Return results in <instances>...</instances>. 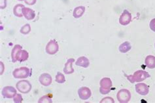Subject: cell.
<instances>
[{
  "instance_id": "obj_1",
  "label": "cell",
  "mask_w": 155,
  "mask_h": 103,
  "mask_svg": "<svg viewBox=\"0 0 155 103\" xmlns=\"http://www.w3.org/2000/svg\"><path fill=\"white\" fill-rule=\"evenodd\" d=\"M127 79L128 81L131 82L132 84L135 83V82H141L146 80L147 78L150 77V75L145 70H137L136 72H134L133 75L131 76H126Z\"/></svg>"
},
{
  "instance_id": "obj_12",
  "label": "cell",
  "mask_w": 155,
  "mask_h": 103,
  "mask_svg": "<svg viewBox=\"0 0 155 103\" xmlns=\"http://www.w3.org/2000/svg\"><path fill=\"white\" fill-rule=\"evenodd\" d=\"M75 62V59L71 58L68 59L67 62L65 64L64 72L66 74H71L74 72V68H73V64Z\"/></svg>"
},
{
  "instance_id": "obj_31",
  "label": "cell",
  "mask_w": 155,
  "mask_h": 103,
  "mask_svg": "<svg viewBox=\"0 0 155 103\" xmlns=\"http://www.w3.org/2000/svg\"><path fill=\"white\" fill-rule=\"evenodd\" d=\"M154 47H155V44H154Z\"/></svg>"
},
{
  "instance_id": "obj_26",
  "label": "cell",
  "mask_w": 155,
  "mask_h": 103,
  "mask_svg": "<svg viewBox=\"0 0 155 103\" xmlns=\"http://www.w3.org/2000/svg\"><path fill=\"white\" fill-rule=\"evenodd\" d=\"M149 26L150 30L155 32V19H153L151 20V21L150 22Z\"/></svg>"
},
{
  "instance_id": "obj_17",
  "label": "cell",
  "mask_w": 155,
  "mask_h": 103,
  "mask_svg": "<svg viewBox=\"0 0 155 103\" xmlns=\"http://www.w3.org/2000/svg\"><path fill=\"white\" fill-rule=\"evenodd\" d=\"M145 64L150 69L155 68V57L153 55H148L145 58Z\"/></svg>"
},
{
  "instance_id": "obj_2",
  "label": "cell",
  "mask_w": 155,
  "mask_h": 103,
  "mask_svg": "<svg viewBox=\"0 0 155 103\" xmlns=\"http://www.w3.org/2000/svg\"><path fill=\"white\" fill-rule=\"evenodd\" d=\"M100 92L102 94H107L111 91L113 83L109 77H104L100 82Z\"/></svg>"
},
{
  "instance_id": "obj_11",
  "label": "cell",
  "mask_w": 155,
  "mask_h": 103,
  "mask_svg": "<svg viewBox=\"0 0 155 103\" xmlns=\"http://www.w3.org/2000/svg\"><path fill=\"white\" fill-rule=\"evenodd\" d=\"M136 92L141 95H147L149 92V87L143 83H138L136 85Z\"/></svg>"
},
{
  "instance_id": "obj_25",
  "label": "cell",
  "mask_w": 155,
  "mask_h": 103,
  "mask_svg": "<svg viewBox=\"0 0 155 103\" xmlns=\"http://www.w3.org/2000/svg\"><path fill=\"white\" fill-rule=\"evenodd\" d=\"M100 102H101V103H102V102H104V103H107V102L114 103V102H115V101H114V99H113V98L108 97H105V98H104L103 99L100 101Z\"/></svg>"
},
{
  "instance_id": "obj_21",
  "label": "cell",
  "mask_w": 155,
  "mask_h": 103,
  "mask_svg": "<svg viewBox=\"0 0 155 103\" xmlns=\"http://www.w3.org/2000/svg\"><path fill=\"white\" fill-rule=\"evenodd\" d=\"M55 80L58 84H62L66 82V78H65V76L63 74L58 72L55 77Z\"/></svg>"
},
{
  "instance_id": "obj_19",
  "label": "cell",
  "mask_w": 155,
  "mask_h": 103,
  "mask_svg": "<svg viewBox=\"0 0 155 103\" xmlns=\"http://www.w3.org/2000/svg\"><path fill=\"white\" fill-rule=\"evenodd\" d=\"M24 7V5L22 4H17L14 8H13V14L15 16H17V17L21 18L22 17L23 14H22V9Z\"/></svg>"
},
{
  "instance_id": "obj_10",
  "label": "cell",
  "mask_w": 155,
  "mask_h": 103,
  "mask_svg": "<svg viewBox=\"0 0 155 103\" xmlns=\"http://www.w3.org/2000/svg\"><path fill=\"white\" fill-rule=\"evenodd\" d=\"M39 81L42 85L48 87L52 84V76L48 73H43L39 76Z\"/></svg>"
},
{
  "instance_id": "obj_30",
  "label": "cell",
  "mask_w": 155,
  "mask_h": 103,
  "mask_svg": "<svg viewBox=\"0 0 155 103\" xmlns=\"http://www.w3.org/2000/svg\"><path fill=\"white\" fill-rule=\"evenodd\" d=\"M17 1H20V2H22V1H25V0H17Z\"/></svg>"
},
{
  "instance_id": "obj_5",
  "label": "cell",
  "mask_w": 155,
  "mask_h": 103,
  "mask_svg": "<svg viewBox=\"0 0 155 103\" xmlns=\"http://www.w3.org/2000/svg\"><path fill=\"white\" fill-rule=\"evenodd\" d=\"M117 98L119 102L121 103L128 102L131 99V93L128 89H122L118 91Z\"/></svg>"
},
{
  "instance_id": "obj_4",
  "label": "cell",
  "mask_w": 155,
  "mask_h": 103,
  "mask_svg": "<svg viewBox=\"0 0 155 103\" xmlns=\"http://www.w3.org/2000/svg\"><path fill=\"white\" fill-rule=\"evenodd\" d=\"M16 88L19 92L26 94L29 93L31 90L32 86L30 84V82L28 80H20L18 81L16 84Z\"/></svg>"
},
{
  "instance_id": "obj_16",
  "label": "cell",
  "mask_w": 155,
  "mask_h": 103,
  "mask_svg": "<svg viewBox=\"0 0 155 103\" xmlns=\"http://www.w3.org/2000/svg\"><path fill=\"white\" fill-rule=\"evenodd\" d=\"M22 49V47L21 45H15L14 47L13 48L11 51V59H12V62H13V63H15L16 62L18 61L17 59V56L18 53Z\"/></svg>"
},
{
  "instance_id": "obj_6",
  "label": "cell",
  "mask_w": 155,
  "mask_h": 103,
  "mask_svg": "<svg viewBox=\"0 0 155 103\" xmlns=\"http://www.w3.org/2000/svg\"><path fill=\"white\" fill-rule=\"evenodd\" d=\"M58 50L59 45L55 40L51 39L47 43L45 47V51L47 54L51 55H55L58 51Z\"/></svg>"
},
{
  "instance_id": "obj_15",
  "label": "cell",
  "mask_w": 155,
  "mask_h": 103,
  "mask_svg": "<svg viewBox=\"0 0 155 103\" xmlns=\"http://www.w3.org/2000/svg\"><path fill=\"white\" fill-rule=\"evenodd\" d=\"M85 10H86V9H85V7L84 6H78L75 7L73 13V17L75 19L81 18L84 15Z\"/></svg>"
},
{
  "instance_id": "obj_8",
  "label": "cell",
  "mask_w": 155,
  "mask_h": 103,
  "mask_svg": "<svg viewBox=\"0 0 155 103\" xmlns=\"http://www.w3.org/2000/svg\"><path fill=\"white\" fill-rule=\"evenodd\" d=\"M132 21V15L127 10H124L121 14L119 22L122 26H127Z\"/></svg>"
},
{
  "instance_id": "obj_28",
  "label": "cell",
  "mask_w": 155,
  "mask_h": 103,
  "mask_svg": "<svg viewBox=\"0 0 155 103\" xmlns=\"http://www.w3.org/2000/svg\"><path fill=\"white\" fill-rule=\"evenodd\" d=\"M25 3L28 5H33L35 4L37 0H25Z\"/></svg>"
},
{
  "instance_id": "obj_14",
  "label": "cell",
  "mask_w": 155,
  "mask_h": 103,
  "mask_svg": "<svg viewBox=\"0 0 155 103\" xmlns=\"http://www.w3.org/2000/svg\"><path fill=\"white\" fill-rule=\"evenodd\" d=\"M75 64L76 66H78V67L87 68L89 67L90 61L86 57L82 56V57H80L79 58H78V59L77 60Z\"/></svg>"
},
{
  "instance_id": "obj_18",
  "label": "cell",
  "mask_w": 155,
  "mask_h": 103,
  "mask_svg": "<svg viewBox=\"0 0 155 103\" xmlns=\"http://www.w3.org/2000/svg\"><path fill=\"white\" fill-rule=\"evenodd\" d=\"M29 58V53H28L26 50H22L21 49L17 54V60L19 61L20 63H22V62L26 61Z\"/></svg>"
},
{
  "instance_id": "obj_29",
  "label": "cell",
  "mask_w": 155,
  "mask_h": 103,
  "mask_svg": "<svg viewBox=\"0 0 155 103\" xmlns=\"http://www.w3.org/2000/svg\"><path fill=\"white\" fill-rule=\"evenodd\" d=\"M0 63H1V75H2L3 72H4V64L2 63V62H0Z\"/></svg>"
},
{
  "instance_id": "obj_24",
  "label": "cell",
  "mask_w": 155,
  "mask_h": 103,
  "mask_svg": "<svg viewBox=\"0 0 155 103\" xmlns=\"http://www.w3.org/2000/svg\"><path fill=\"white\" fill-rule=\"evenodd\" d=\"M23 101V98L20 94H17L13 97V102L15 103H21Z\"/></svg>"
},
{
  "instance_id": "obj_20",
  "label": "cell",
  "mask_w": 155,
  "mask_h": 103,
  "mask_svg": "<svg viewBox=\"0 0 155 103\" xmlns=\"http://www.w3.org/2000/svg\"><path fill=\"white\" fill-rule=\"evenodd\" d=\"M131 49H132V46L130 43L128 42H125L120 45V46L119 47V50L122 53H126L128 52Z\"/></svg>"
},
{
  "instance_id": "obj_23",
  "label": "cell",
  "mask_w": 155,
  "mask_h": 103,
  "mask_svg": "<svg viewBox=\"0 0 155 103\" xmlns=\"http://www.w3.org/2000/svg\"><path fill=\"white\" fill-rule=\"evenodd\" d=\"M38 102L39 103H52V101L50 97H48V96L45 95L41 97L38 101Z\"/></svg>"
},
{
  "instance_id": "obj_13",
  "label": "cell",
  "mask_w": 155,
  "mask_h": 103,
  "mask_svg": "<svg viewBox=\"0 0 155 103\" xmlns=\"http://www.w3.org/2000/svg\"><path fill=\"white\" fill-rule=\"evenodd\" d=\"M22 14L24 17L28 20H31L34 19L35 17V11L29 7H24L22 9Z\"/></svg>"
},
{
  "instance_id": "obj_7",
  "label": "cell",
  "mask_w": 155,
  "mask_h": 103,
  "mask_svg": "<svg viewBox=\"0 0 155 103\" xmlns=\"http://www.w3.org/2000/svg\"><path fill=\"white\" fill-rule=\"evenodd\" d=\"M2 94L5 98H13L17 94V89L13 86H5L2 89Z\"/></svg>"
},
{
  "instance_id": "obj_22",
  "label": "cell",
  "mask_w": 155,
  "mask_h": 103,
  "mask_svg": "<svg viewBox=\"0 0 155 103\" xmlns=\"http://www.w3.org/2000/svg\"><path fill=\"white\" fill-rule=\"evenodd\" d=\"M30 32H31V26L30 24H26L25 25L22 26L20 30V32L24 35L28 34Z\"/></svg>"
},
{
  "instance_id": "obj_9",
  "label": "cell",
  "mask_w": 155,
  "mask_h": 103,
  "mask_svg": "<svg viewBox=\"0 0 155 103\" xmlns=\"http://www.w3.org/2000/svg\"><path fill=\"white\" fill-rule=\"evenodd\" d=\"M78 94L81 100L86 101L91 97L92 91L87 87H82L79 88V89L78 90Z\"/></svg>"
},
{
  "instance_id": "obj_3",
  "label": "cell",
  "mask_w": 155,
  "mask_h": 103,
  "mask_svg": "<svg viewBox=\"0 0 155 103\" xmlns=\"http://www.w3.org/2000/svg\"><path fill=\"white\" fill-rule=\"evenodd\" d=\"M31 75V70L27 67L16 68L13 72V76L15 79H26Z\"/></svg>"
},
{
  "instance_id": "obj_27",
  "label": "cell",
  "mask_w": 155,
  "mask_h": 103,
  "mask_svg": "<svg viewBox=\"0 0 155 103\" xmlns=\"http://www.w3.org/2000/svg\"><path fill=\"white\" fill-rule=\"evenodd\" d=\"M7 7V0H0V7L2 9H5Z\"/></svg>"
}]
</instances>
